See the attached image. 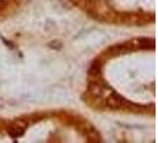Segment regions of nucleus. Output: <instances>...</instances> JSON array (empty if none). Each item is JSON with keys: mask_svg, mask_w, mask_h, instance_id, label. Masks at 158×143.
I'll return each mask as SVG.
<instances>
[{"mask_svg": "<svg viewBox=\"0 0 158 143\" xmlns=\"http://www.w3.org/2000/svg\"><path fill=\"white\" fill-rule=\"evenodd\" d=\"M106 106L110 107V109H113V110H117V109L127 107V106H128V103L119 94L111 93V94L106 98Z\"/></svg>", "mask_w": 158, "mask_h": 143, "instance_id": "1", "label": "nucleus"}, {"mask_svg": "<svg viewBox=\"0 0 158 143\" xmlns=\"http://www.w3.org/2000/svg\"><path fill=\"white\" fill-rule=\"evenodd\" d=\"M26 127H27V124H26L25 120L18 119L16 122H13L11 124V127L8 128V135L11 136V137H13V138H18V137L24 135Z\"/></svg>", "mask_w": 158, "mask_h": 143, "instance_id": "2", "label": "nucleus"}, {"mask_svg": "<svg viewBox=\"0 0 158 143\" xmlns=\"http://www.w3.org/2000/svg\"><path fill=\"white\" fill-rule=\"evenodd\" d=\"M102 64H103V61L102 60H100V58H96L94 60L92 64H90V67H89V75H92V76H99L100 74H101V69H102Z\"/></svg>", "mask_w": 158, "mask_h": 143, "instance_id": "3", "label": "nucleus"}, {"mask_svg": "<svg viewBox=\"0 0 158 143\" xmlns=\"http://www.w3.org/2000/svg\"><path fill=\"white\" fill-rule=\"evenodd\" d=\"M131 43L137 44V48H140V49H153L155 48V41L149 40V38H138V40L132 41Z\"/></svg>", "mask_w": 158, "mask_h": 143, "instance_id": "4", "label": "nucleus"}, {"mask_svg": "<svg viewBox=\"0 0 158 143\" xmlns=\"http://www.w3.org/2000/svg\"><path fill=\"white\" fill-rule=\"evenodd\" d=\"M88 91H89V93L95 97V98H99V97H101L103 93V87L101 84H99V82H92V84H89V86H88Z\"/></svg>", "mask_w": 158, "mask_h": 143, "instance_id": "5", "label": "nucleus"}]
</instances>
